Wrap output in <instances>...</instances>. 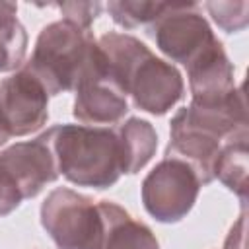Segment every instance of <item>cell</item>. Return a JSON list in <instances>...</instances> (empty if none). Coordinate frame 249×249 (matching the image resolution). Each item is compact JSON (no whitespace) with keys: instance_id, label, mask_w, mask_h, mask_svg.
Wrapping results in <instances>:
<instances>
[{"instance_id":"6da1fadb","label":"cell","mask_w":249,"mask_h":249,"mask_svg":"<svg viewBox=\"0 0 249 249\" xmlns=\"http://www.w3.org/2000/svg\"><path fill=\"white\" fill-rule=\"evenodd\" d=\"M247 132V107L243 88L212 101H193L179 109L169 123L165 158L193 167L202 187L214 181V163L222 146Z\"/></svg>"},{"instance_id":"7a4b0ae2","label":"cell","mask_w":249,"mask_h":249,"mask_svg":"<svg viewBox=\"0 0 249 249\" xmlns=\"http://www.w3.org/2000/svg\"><path fill=\"white\" fill-rule=\"evenodd\" d=\"M97 47L107 76L136 109L161 117L183 99L185 82L177 66L156 56L140 39L109 31L97 39Z\"/></svg>"},{"instance_id":"3957f363","label":"cell","mask_w":249,"mask_h":249,"mask_svg":"<svg viewBox=\"0 0 249 249\" xmlns=\"http://www.w3.org/2000/svg\"><path fill=\"white\" fill-rule=\"evenodd\" d=\"M54 154L58 175L68 183L88 189H109L121 175V150L111 126L54 124L45 130Z\"/></svg>"},{"instance_id":"277c9868","label":"cell","mask_w":249,"mask_h":249,"mask_svg":"<svg viewBox=\"0 0 249 249\" xmlns=\"http://www.w3.org/2000/svg\"><path fill=\"white\" fill-rule=\"evenodd\" d=\"M97 51L91 29H82L66 19L47 23L35 41L31 58L23 64L49 97L74 91Z\"/></svg>"},{"instance_id":"5b68a950","label":"cell","mask_w":249,"mask_h":249,"mask_svg":"<svg viewBox=\"0 0 249 249\" xmlns=\"http://www.w3.org/2000/svg\"><path fill=\"white\" fill-rule=\"evenodd\" d=\"M41 226L56 249H99L103 220L97 202L72 189H54L39 210Z\"/></svg>"},{"instance_id":"8992f818","label":"cell","mask_w":249,"mask_h":249,"mask_svg":"<svg viewBox=\"0 0 249 249\" xmlns=\"http://www.w3.org/2000/svg\"><path fill=\"white\" fill-rule=\"evenodd\" d=\"M200 181L191 165L175 158H163L142 181L144 210L160 224H177L193 210Z\"/></svg>"},{"instance_id":"52a82bcc","label":"cell","mask_w":249,"mask_h":249,"mask_svg":"<svg viewBox=\"0 0 249 249\" xmlns=\"http://www.w3.org/2000/svg\"><path fill=\"white\" fill-rule=\"evenodd\" d=\"M156 47L183 66L191 64L214 39V31L195 2H167L160 18L148 27Z\"/></svg>"},{"instance_id":"ba28073f","label":"cell","mask_w":249,"mask_h":249,"mask_svg":"<svg viewBox=\"0 0 249 249\" xmlns=\"http://www.w3.org/2000/svg\"><path fill=\"white\" fill-rule=\"evenodd\" d=\"M49 119V93L25 68L0 82V128L10 136L41 130Z\"/></svg>"},{"instance_id":"9c48e42d","label":"cell","mask_w":249,"mask_h":249,"mask_svg":"<svg viewBox=\"0 0 249 249\" xmlns=\"http://www.w3.org/2000/svg\"><path fill=\"white\" fill-rule=\"evenodd\" d=\"M72 115L86 126H111L119 124L128 113V97L107 76L103 56L97 47L89 66L74 89Z\"/></svg>"},{"instance_id":"30bf717a","label":"cell","mask_w":249,"mask_h":249,"mask_svg":"<svg viewBox=\"0 0 249 249\" xmlns=\"http://www.w3.org/2000/svg\"><path fill=\"white\" fill-rule=\"evenodd\" d=\"M0 171L18 189L23 200L37 196L49 183L60 177L45 132L33 140L4 148L0 152Z\"/></svg>"},{"instance_id":"8fae6325","label":"cell","mask_w":249,"mask_h":249,"mask_svg":"<svg viewBox=\"0 0 249 249\" xmlns=\"http://www.w3.org/2000/svg\"><path fill=\"white\" fill-rule=\"evenodd\" d=\"M185 68L193 101L222 99L237 88L233 78V64L218 37Z\"/></svg>"},{"instance_id":"7c38bea8","label":"cell","mask_w":249,"mask_h":249,"mask_svg":"<svg viewBox=\"0 0 249 249\" xmlns=\"http://www.w3.org/2000/svg\"><path fill=\"white\" fill-rule=\"evenodd\" d=\"M103 235L99 249H160L154 231L140 220H134L123 206L111 200L97 202Z\"/></svg>"},{"instance_id":"4fadbf2b","label":"cell","mask_w":249,"mask_h":249,"mask_svg":"<svg viewBox=\"0 0 249 249\" xmlns=\"http://www.w3.org/2000/svg\"><path fill=\"white\" fill-rule=\"evenodd\" d=\"M115 132L121 150L123 175H134L144 169L158 150V132L154 124L146 119L130 117L121 123Z\"/></svg>"},{"instance_id":"5bb4252c","label":"cell","mask_w":249,"mask_h":249,"mask_svg":"<svg viewBox=\"0 0 249 249\" xmlns=\"http://www.w3.org/2000/svg\"><path fill=\"white\" fill-rule=\"evenodd\" d=\"M247 171H249V136L247 132L228 140L214 163V179L231 191L241 204L247 202Z\"/></svg>"},{"instance_id":"9a60e30c","label":"cell","mask_w":249,"mask_h":249,"mask_svg":"<svg viewBox=\"0 0 249 249\" xmlns=\"http://www.w3.org/2000/svg\"><path fill=\"white\" fill-rule=\"evenodd\" d=\"M27 31L18 19V4L0 2V74L14 72L25 60Z\"/></svg>"},{"instance_id":"2e32d148","label":"cell","mask_w":249,"mask_h":249,"mask_svg":"<svg viewBox=\"0 0 249 249\" xmlns=\"http://www.w3.org/2000/svg\"><path fill=\"white\" fill-rule=\"evenodd\" d=\"M165 6L167 2L111 0L107 4V12L117 25L124 29H136V27H150L165 10Z\"/></svg>"},{"instance_id":"e0dca14e","label":"cell","mask_w":249,"mask_h":249,"mask_svg":"<svg viewBox=\"0 0 249 249\" xmlns=\"http://www.w3.org/2000/svg\"><path fill=\"white\" fill-rule=\"evenodd\" d=\"M206 12L214 23L226 33H239L249 23V2H206Z\"/></svg>"},{"instance_id":"ac0fdd59","label":"cell","mask_w":249,"mask_h":249,"mask_svg":"<svg viewBox=\"0 0 249 249\" xmlns=\"http://www.w3.org/2000/svg\"><path fill=\"white\" fill-rule=\"evenodd\" d=\"M54 8L60 10L62 19L82 27V29H91V23L97 19V16L103 10V4L93 0V2H62V4H53Z\"/></svg>"},{"instance_id":"d6986e66","label":"cell","mask_w":249,"mask_h":249,"mask_svg":"<svg viewBox=\"0 0 249 249\" xmlns=\"http://www.w3.org/2000/svg\"><path fill=\"white\" fill-rule=\"evenodd\" d=\"M23 202L18 189L8 181V177L0 171V218L12 214Z\"/></svg>"},{"instance_id":"ffe728a7","label":"cell","mask_w":249,"mask_h":249,"mask_svg":"<svg viewBox=\"0 0 249 249\" xmlns=\"http://www.w3.org/2000/svg\"><path fill=\"white\" fill-rule=\"evenodd\" d=\"M222 249H247V212H245V206H243L239 218L233 222Z\"/></svg>"},{"instance_id":"44dd1931","label":"cell","mask_w":249,"mask_h":249,"mask_svg":"<svg viewBox=\"0 0 249 249\" xmlns=\"http://www.w3.org/2000/svg\"><path fill=\"white\" fill-rule=\"evenodd\" d=\"M6 140H8V136H6V134H4V130L0 128V148L6 144Z\"/></svg>"}]
</instances>
